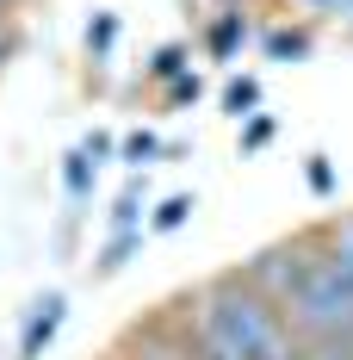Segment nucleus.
<instances>
[{
  "instance_id": "nucleus-7",
  "label": "nucleus",
  "mask_w": 353,
  "mask_h": 360,
  "mask_svg": "<svg viewBox=\"0 0 353 360\" xmlns=\"http://www.w3.org/2000/svg\"><path fill=\"white\" fill-rule=\"evenodd\" d=\"M260 50H267V63H304L317 50V37L310 25H273V32H260Z\"/></svg>"
},
{
  "instance_id": "nucleus-20",
  "label": "nucleus",
  "mask_w": 353,
  "mask_h": 360,
  "mask_svg": "<svg viewBox=\"0 0 353 360\" xmlns=\"http://www.w3.org/2000/svg\"><path fill=\"white\" fill-rule=\"evenodd\" d=\"M19 44H25V25H19V13H0V69L19 56Z\"/></svg>"
},
{
  "instance_id": "nucleus-18",
  "label": "nucleus",
  "mask_w": 353,
  "mask_h": 360,
  "mask_svg": "<svg viewBox=\"0 0 353 360\" xmlns=\"http://www.w3.org/2000/svg\"><path fill=\"white\" fill-rule=\"evenodd\" d=\"M322 236H328V249L341 255V267L353 274V212H347V217H335V224H322Z\"/></svg>"
},
{
  "instance_id": "nucleus-21",
  "label": "nucleus",
  "mask_w": 353,
  "mask_h": 360,
  "mask_svg": "<svg viewBox=\"0 0 353 360\" xmlns=\"http://www.w3.org/2000/svg\"><path fill=\"white\" fill-rule=\"evenodd\" d=\"M81 149H87L93 162H112V155H118V137H112V131H87V137H81Z\"/></svg>"
},
{
  "instance_id": "nucleus-10",
  "label": "nucleus",
  "mask_w": 353,
  "mask_h": 360,
  "mask_svg": "<svg viewBox=\"0 0 353 360\" xmlns=\"http://www.w3.org/2000/svg\"><path fill=\"white\" fill-rule=\"evenodd\" d=\"M192 69V44H161L149 63H142V75L155 81V87H168V81H180V75Z\"/></svg>"
},
{
  "instance_id": "nucleus-25",
  "label": "nucleus",
  "mask_w": 353,
  "mask_h": 360,
  "mask_svg": "<svg viewBox=\"0 0 353 360\" xmlns=\"http://www.w3.org/2000/svg\"><path fill=\"white\" fill-rule=\"evenodd\" d=\"M223 6H242V13H248V0H223Z\"/></svg>"
},
{
  "instance_id": "nucleus-6",
  "label": "nucleus",
  "mask_w": 353,
  "mask_h": 360,
  "mask_svg": "<svg viewBox=\"0 0 353 360\" xmlns=\"http://www.w3.org/2000/svg\"><path fill=\"white\" fill-rule=\"evenodd\" d=\"M248 37H254L248 13H242V6H229V13H217L211 25H205V37H199V44H205V56H211V63H236Z\"/></svg>"
},
{
  "instance_id": "nucleus-9",
  "label": "nucleus",
  "mask_w": 353,
  "mask_h": 360,
  "mask_svg": "<svg viewBox=\"0 0 353 360\" xmlns=\"http://www.w3.org/2000/svg\"><path fill=\"white\" fill-rule=\"evenodd\" d=\"M142 236H149V230H112L106 249L93 255V280H112V274H118V267H124V261L142 249Z\"/></svg>"
},
{
  "instance_id": "nucleus-19",
  "label": "nucleus",
  "mask_w": 353,
  "mask_h": 360,
  "mask_svg": "<svg viewBox=\"0 0 353 360\" xmlns=\"http://www.w3.org/2000/svg\"><path fill=\"white\" fill-rule=\"evenodd\" d=\"M304 180H310L317 199H335V162H328V155H310V162H304Z\"/></svg>"
},
{
  "instance_id": "nucleus-1",
  "label": "nucleus",
  "mask_w": 353,
  "mask_h": 360,
  "mask_svg": "<svg viewBox=\"0 0 353 360\" xmlns=\"http://www.w3.org/2000/svg\"><path fill=\"white\" fill-rule=\"evenodd\" d=\"M192 298H199V311H205L248 360H298V348H304L298 329H291V317H285L260 286H248L242 267H223L211 280H199Z\"/></svg>"
},
{
  "instance_id": "nucleus-23",
  "label": "nucleus",
  "mask_w": 353,
  "mask_h": 360,
  "mask_svg": "<svg viewBox=\"0 0 353 360\" xmlns=\"http://www.w3.org/2000/svg\"><path fill=\"white\" fill-rule=\"evenodd\" d=\"M19 6H32V0H0V13H19Z\"/></svg>"
},
{
  "instance_id": "nucleus-14",
  "label": "nucleus",
  "mask_w": 353,
  "mask_h": 360,
  "mask_svg": "<svg viewBox=\"0 0 353 360\" xmlns=\"http://www.w3.org/2000/svg\"><path fill=\"white\" fill-rule=\"evenodd\" d=\"M199 100H205V75H199V69H186L180 81L161 87V106H168V112H186V106H199Z\"/></svg>"
},
{
  "instance_id": "nucleus-13",
  "label": "nucleus",
  "mask_w": 353,
  "mask_h": 360,
  "mask_svg": "<svg viewBox=\"0 0 353 360\" xmlns=\"http://www.w3.org/2000/svg\"><path fill=\"white\" fill-rule=\"evenodd\" d=\"M106 230H149V224H142V180H131V186L118 193V205L106 212Z\"/></svg>"
},
{
  "instance_id": "nucleus-11",
  "label": "nucleus",
  "mask_w": 353,
  "mask_h": 360,
  "mask_svg": "<svg viewBox=\"0 0 353 360\" xmlns=\"http://www.w3.org/2000/svg\"><path fill=\"white\" fill-rule=\"evenodd\" d=\"M223 112H229V118H254V112H260V81H254V75H229Z\"/></svg>"
},
{
  "instance_id": "nucleus-3",
  "label": "nucleus",
  "mask_w": 353,
  "mask_h": 360,
  "mask_svg": "<svg viewBox=\"0 0 353 360\" xmlns=\"http://www.w3.org/2000/svg\"><path fill=\"white\" fill-rule=\"evenodd\" d=\"M317 236H322V230H298V236H279V243L254 249L242 261V280H248V286H260L285 311V298H291L298 280H304V261H310V249H317Z\"/></svg>"
},
{
  "instance_id": "nucleus-17",
  "label": "nucleus",
  "mask_w": 353,
  "mask_h": 360,
  "mask_svg": "<svg viewBox=\"0 0 353 360\" xmlns=\"http://www.w3.org/2000/svg\"><path fill=\"white\" fill-rule=\"evenodd\" d=\"M273 131H279V118H273V112H254V118H242V137H236V143L242 149H267Z\"/></svg>"
},
{
  "instance_id": "nucleus-8",
  "label": "nucleus",
  "mask_w": 353,
  "mask_h": 360,
  "mask_svg": "<svg viewBox=\"0 0 353 360\" xmlns=\"http://www.w3.org/2000/svg\"><path fill=\"white\" fill-rule=\"evenodd\" d=\"M161 155H168V143H161L149 124H137V131H124V137H118V162H124V168H137V174L149 168V162H161Z\"/></svg>"
},
{
  "instance_id": "nucleus-15",
  "label": "nucleus",
  "mask_w": 353,
  "mask_h": 360,
  "mask_svg": "<svg viewBox=\"0 0 353 360\" xmlns=\"http://www.w3.org/2000/svg\"><path fill=\"white\" fill-rule=\"evenodd\" d=\"M118 44V13H93L87 19V63H106Z\"/></svg>"
},
{
  "instance_id": "nucleus-24",
  "label": "nucleus",
  "mask_w": 353,
  "mask_h": 360,
  "mask_svg": "<svg viewBox=\"0 0 353 360\" xmlns=\"http://www.w3.org/2000/svg\"><path fill=\"white\" fill-rule=\"evenodd\" d=\"M310 6H317V13H335V0H310Z\"/></svg>"
},
{
  "instance_id": "nucleus-22",
  "label": "nucleus",
  "mask_w": 353,
  "mask_h": 360,
  "mask_svg": "<svg viewBox=\"0 0 353 360\" xmlns=\"http://www.w3.org/2000/svg\"><path fill=\"white\" fill-rule=\"evenodd\" d=\"M298 360H335V354H322V348H298Z\"/></svg>"
},
{
  "instance_id": "nucleus-4",
  "label": "nucleus",
  "mask_w": 353,
  "mask_h": 360,
  "mask_svg": "<svg viewBox=\"0 0 353 360\" xmlns=\"http://www.w3.org/2000/svg\"><path fill=\"white\" fill-rule=\"evenodd\" d=\"M62 317H69V298H62V292H44V298L32 304V317H25V329H19V360H44L50 354Z\"/></svg>"
},
{
  "instance_id": "nucleus-16",
  "label": "nucleus",
  "mask_w": 353,
  "mask_h": 360,
  "mask_svg": "<svg viewBox=\"0 0 353 360\" xmlns=\"http://www.w3.org/2000/svg\"><path fill=\"white\" fill-rule=\"evenodd\" d=\"M186 217H192V193H168V199L149 212V230H155V236H168V230H180Z\"/></svg>"
},
{
  "instance_id": "nucleus-5",
  "label": "nucleus",
  "mask_w": 353,
  "mask_h": 360,
  "mask_svg": "<svg viewBox=\"0 0 353 360\" xmlns=\"http://www.w3.org/2000/svg\"><path fill=\"white\" fill-rule=\"evenodd\" d=\"M168 304L180 311V323L192 329V348H199V360H248L242 348H236V342H229V335H223V329L199 311V298H192V292H180V298H168Z\"/></svg>"
},
{
  "instance_id": "nucleus-2",
  "label": "nucleus",
  "mask_w": 353,
  "mask_h": 360,
  "mask_svg": "<svg viewBox=\"0 0 353 360\" xmlns=\"http://www.w3.org/2000/svg\"><path fill=\"white\" fill-rule=\"evenodd\" d=\"M285 317H291L304 348L353 360V274L341 267V255L328 249V236H317V249L304 261V280L285 298Z\"/></svg>"
},
{
  "instance_id": "nucleus-12",
  "label": "nucleus",
  "mask_w": 353,
  "mask_h": 360,
  "mask_svg": "<svg viewBox=\"0 0 353 360\" xmlns=\"http://www.w3.org/2000/svg\"><path fill=\"white\" fill-rule=\"evenodd\" d=\"M93 174H100V162H93L87 149H69V162H62V186H69V199H74V205L93 193Z\"/></svg>"
}]
</instances>
